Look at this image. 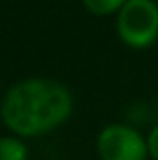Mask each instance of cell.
Returning a JSON list of instances; mask_svg holds the SVG:
<instances>
[{"instance_id": "1", "label": "cell", "mask_w": 158, "mask_h": 160, "mask_svg": "<svg viewBox=\"0 0 158 160\" xmlns=\"http://www.w3.org/2000/svg\"><path fill=\"white\" fill-rule=\"evenodd\" d=\"M73 109L71 93L51 79H24L8 89L2 122L18 136H39L63 124Z\"/></svg>"}, {"instance_id": "2", "label": "cell", "mask_w": 158, "mask_h": 160, "mask_svg": "<svg viewBox=\"0 0 158 160\" xmlns=\"http://www.w3.org/2000/svg\"><path fill=\"white\" fill-rule=\"evenodd\" d=\"M118 35L132 49L150 47L158 39V4L154 0H128L118 12Z\"/></svg>"}, {"instance_id": "3", "label": "cell", "mask_w": 158, "mask_h": 160, "mask_svg": "<svg viewBox=\"0 0 158 160\" xmlns=\"http://www.w3.org/2000/svg\"><path fill=\"white\" fill-rule=\"evenodd\" d=\"M97 152L101 160H146L148 146L134 128L111 124L99 132Z\"/></svg>"}, {"instance_id": "4", "label": "cell", "mask_w": 158, "mask_h": 160, "mask_svg": "<svg viewBox=\"0 0 158 160\" xmlns=\"http://www.w3.org/2000/svg\"><path fill=\"white\" fill-rule=\"evenodd\" d=\"M0 160H27V146L18 138H0Z\"/></svg>"}, {"instance_id": "5", "label": "cell", "mask_w": 158, "mask_h": 160, "mask_svg": "<svg viewBox=\"0 0 158 160\" xmlns=\"http://www.w3.org/2000/svg\"><path fill=\"white\" fill-rule=\"evenodd\" d=\"M126 2L128 0H83V6L97 16H106V14L116 12V10L120 12Z\"/></svg>"}, {"instance_id": "6", "label": "cell", "mask_w": 158, "mask_h": 160, "mask_svg": "<svg viewBox=\"0 0 158 160\" xmlns=\"http://www.w3.org/2000/svg\"><path fill=\"white\" fill-rule=\"evenodd\" d=\"M146 146H148V154L154 160H158V126L152 128V132L146 138Z\"/></svg>"}]
</instances>
